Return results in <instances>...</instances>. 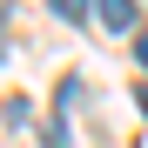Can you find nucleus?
<instances>
[{"mask_svg": "<svg viewBox=\"0 0 148 148\" xmlns=\"http://www.w3.org/2000/svg\"><path fill=\"white\" fill-rule=\"evenodd\" d=\"M101 27H135V0H94Z\"/></svg>", "mask_w": 148, "mask_h": 148, "instance_id": "nucleus-1", "label": "nucleus"}, {"mask_svg": "<svg viewBox=\"0 0 148 148\" xmlns=\"http://www.w3.org/2000/svg\"><path fill=\"white\" fill-rule=\"evenodd\" d=\"M54 14L61 20H88V0H54Z\"/></svg>", "mask_w": 148, "mask_h": 148, "instance_id": "nucleus-2", "label": "nucleus"}, {"mask_svg": "<svg viewBox=\"0 0 148 148\" xmlns=\"http://www.w3.org/2000/svg\"><path fill=\"white\" fill-rule=\"evenodd\" d=\"M135 54H141V67H148V34H141V40H135Z\"/></svg>", "mask_w": 148, "mask_h": 148, "instance_id": "nucleus-3", "label": "nucleus"}, {"mask_svg": "<svg viewBox=\"0 0 148 148\" xmlns=\"http://www.w3.org/2000/svg\"><path fill=\"white\" fill-rule=\"evenodd\" d=\"M141 114H148V88H141Z\"/></svg>", "mask_w": 148, "mask_h": 148, "instance_id": "nucleus-4", "label": "nucleus"}]
</instances>
